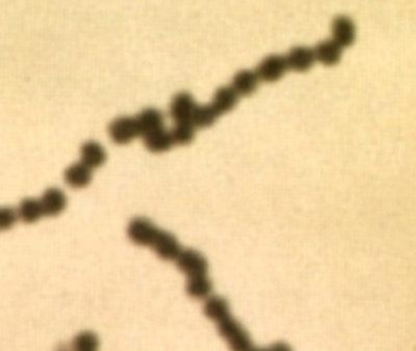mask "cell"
I'll return each instance as SVG.
<instances>
[{
  "mask_svg": "<svg viewBox=\"0 0 416 351\" xmlns=\"http://www.w3.org/2000/svg\"><path fill=\"white\" fill-rule=\"evenodd\" d=\"M196 128L192 121L176 122V126L171 131L175 144L187 145V144L192 143L196 137Z\"/></svg>",
  "mask_w": 416,
  "mask_h": 351,
  "instance_id": "44dd1931",
  "label": "cell"
},
{
  "mask_svg": "<svg viewBox=\"0 0 416 351\" xmlns=\"http://www.w3.org/2000/svg\"><path fill=\"white\" fill-rule=\"evenodd\" d=\"M285 56L289 70L298 73L309 71L316 63L314 48L306 47V46L291 48Z\"/></svg>",
  "mask_w": 416,
  "mask_h": 351,
  "instance_id": "52a82bcc",
  "label": "cell"
},
{
  "mask_svg": "<svg viewBox=\"0 0 416 351\" xmlns=\"http://www.w3.org/2000/svg\"><path fill=\"white\" fill-rule=\"evenodd\" d=\"M157 232L159 229L145 217H136L128 224V238L137 246H152Z\"/></svg>",
  "mask_w": 416,
  "mask_h": 351,
  "instance_id": "277c9868",
  "label": "cell"
},
{
  "mask_svg": "<svg viewBox=\"0 0 416 351\" xmlns=\"http://www.w3.org/2000/svg\"><path fill=\"white\" fill-rule=\"evenodd\" d=\"M109 135L115 144L125 145L131 143L132 140L140 136L136 117L121 116L115 119L109 126Z\"/></svg>",
  "mask_w": 416,
  "mask_h": 351,
  "instance_id": "7a4b0ae2",
  "label": "cell"
},
{
  "mask_svg": "<svg viewBox=\"0 0 416 351\" xmlns=\"http://www.w3.org/2000/svg\"><path fill=\"white\" fill-rule=\"evenodd\" d=\"M143 140H145V148L148 149L149 152H155V154L170 150L171 147L175 144L171 132L166 131L164 127L149 133L143 137Z\"/></svg>",
  "mask_w": 416,
  "mask_h": 351,
  "instance_id": "9a60e30c",
  "label": "cell"
},
{
  "mask_svg": "<svg viewBox=\"0 0 416 351\" xmlns=\"http://www.w3.org/2000/svg\"><path fill=\"white\" fill-rule=\"evenodd\" d=\"M219 116L220 114L217 112L212 103L207 104V105H197L193 117H192V122L197 128L210 127L212 125L215 123Z\"/></svg>",
  "mask_w": 416,
  "mask_h": 351,
  "instance_id": "ffe728a7",
  "label": "cell"
},
{
  "mask_svg": "<svg viewBox=\"0 0 416 351\" xmlns=\"http://www.w3.org/2000/svg\"><path fill=\"white\" fill-rule=\"evenodd\" d=\"M106 152L97 142H87L81 148V161L90 169H97L105 162Z\"/></svg>",
  "mask_w": 416,
  "mask_h": 351,
  "instance_id": "2e32d148",
  "label": "cell"
},
{
  "mask_svg": "<svg viewBox=\"0 0 416 351\" xmlns=\"http://www.w3.org/2000/svg\"><path fill=\"white\" fill-rule=\"evenodd\" d=\"M204 315L209 320L219 322L229 316V303L221 296H209L204 304Z\"/></svg>",
  "mask_w": 416,
  "mask_h": 351,
  "instance_id": "e0dca14e",
  "label": "cell"
},
{
  "mask_svg": "<svg viewBox=\"0 0 416 351\" xmlns=\"http://www.w3.org/2000/svg\"><path fill=\"white\" fill-rule=\"evenodd\" d=\"M19 212L11 208H3L0 210V229L1 231H8L16 222Z\"/></svg>",
  "mask_w": 416,
  "mask_h": 351,
  "instance_id": "cb8c5ba5",
  "label": "cell"
},
{
  "mask_svg": "<svg viewBox=\"0 0 416 351\" xmlns=\"http://www.w3.org/2000/svg\"><path fill=\"white\" fill-rule=\"evenodd\" d=\"M176 265L188 277L207 275L208 263L204 256L194 249L182 250L179 258L176 260Z\"/></svg>",
  "mask_w": 416,
  "mask_h": 351,
  "instance_id": "8992f818",
  "label": "cell"
},
{
  "mask_svg": "<svg viewBox=\"0 0 416 351\" xmlns=\"http://www.w3.org/2000/svg\"><path fill=\"white\" fill-rule=\"evenodd\" d=\"M186 290H187L188 295L193 298V299H205L212 293V281L209 280L207 275L189 277Z\"/></svg>",
  "mask_w": 416,
  "mask_h": 351,
  "instance_id": "d6986e66",
  "label": "cell"
},
{
  "mask_svg": "<svg viewBox=\"0 0 416 351\" xmlns=\"http://www.w3.org/2000/svg\"><path fill=\"white\" fill-rule=\"evenodd\" d=\"M217 330H219V335L222 337V338L226 339V340H229L231 338H234V335H237L239 332H242L244 328H243L239 322L237 320H234L231 315L227 316V318H222L221 321L217 322Z\"/></svg>",
  "mask_w": 416,
  "mask_h": 351,
  "instance_id": "603a6c76",
  "label": "cell"
},
{
  "mask_svg": "<svg viewBox=\"0 0 416 351\" xmlns=\"http://www.w3.org/2000/svg\"><path fill=\"white\" fill-rule=\"evenodd\" d=\"M259 82V76L255 70H241L234 75L231 85L239 97H249L256 92Z\"/></svg>",
  "mask_w": 416,
  "mask_h": 351,
  "instance_id": "30bf717a",
  "label": "cell"
},
{
  "mask_svg": "<svg viewBox=\"0 0 416 351\" xmlns=\"http://www.w3.org/2000/svg\"><path fill=\"white\" fill-rule=\"evenodd\" d=\"M152 248L155 254L165 261H176L180 254L182 253L181 244L176 237L162 229H159V232L157 233Z\"/></svg>",
  "mask_w": 416,
  "mask_h": 351,
  "instance_id": "5b68a950",
  "label": "cell"
},
{
  "mask_svg": "<svg viewBox=\"0 0 416 351\" xmlns=\"http://www.w3.org/2000/svg\"><path fill=\"white\" fill-rule=\"evenodd\" d=\"M315 58L316 63L323 65L326 68H333L336 65L340 64L342 59L343 48L333 39H323L318 42L314 47Z\"/></svg>",
  "mask_w": 416,
  "mask_h": 351,
  "instance_id": "ba28073f",
  "label": "cell"
},
{
  "mask_svg": "<svg viewBox=\"0 0 416 351\" xmlns=\"http://www.w3.org/2000/svg\"><path fill=\"white\" fill-rule=\"evenodd\" d=\"M64 179L71 188L75 189L85 188L92 181V169L85 165L82 161L76 162L65 169Z\"/></svg>",
  "mask_w": 416,
  "mask_h": 351,
  "instance_id": "8fae6325",
  "label": "cell"
},
{
  "mask_svg": "<svg viewBox=\"0 0 416 351\" xmlns=\"http://www.w3.org/2000/svg\"><path fill=\"white\" fill-rule=\"evenodd\" d=\"M197 104L191 94L181 92L176 94L170 105V116L176 122L192 121Z\"/></svg>",
  "mask_w": 416,
  "mask_h": 351,
  "instance_id": "9c48e42d",
  "label": "cell"
},
{
  "mask_svg": "<svg viewBox=\"0 0 416 351\" xmlns=\"http://www.w3.org/2000/svg\"><path fill=\"white\" fill-rule=\"evenodd\" d=\"M41 201H42L44 215H59L66 208V197H65L64 192L59 188H49L43 194Z\"/></svg>",
  "mask_w": 416,
  "mask_h": 351,
  "instance_id": "5bb4252c",
  "label": "cell"
},
{
  "mask_svg": "<svg viewBox=\"0 0 416 351\" xmlns=\"http://www.w3.org/2000/svg\"><path fill=\"white\" fill-rule=\"evenodd\" d=\"M332 39L343 49L352 47L357 39V26L348 15H337L331 22Z\"/></svg>",
  "mask_w": 416,
  "mask_h": 351,
  "instance_id": "3957f363",
  "label": "cell"
},
{
  "mask_svg": "<svg viewBox=\"0 0 416 351\" xmlns=\"http://www.w3.org/2000/svg\"><path fill=\"white\" fill-rule=\"evenodd\" d=\"M238 99H239V95L232 88V85H226V87H220L217 89L212 97V104L219 114H227L236 108Z\"/></svg>",
  "mask_w": 416,
  "mask_h": 351,
  "instance_id": "4fadbf2b",
  "label": "cell"
},
{
  "mask_svg": "<svg viewBox=\"0 0 416 351\" xmlns=\"http://www.w3.org/2000/svg\"><path fill=\"white\" fill-rule=\"evenodd\" d=\"M99 347V339L93 332H82L73 339V347L78 351H94Z\"/></svg>",
  "mask_w": 416,
  "mask_h": 351,
  "instance_id": "7402d4cb",
  "label": "cell"
},
{
  "mask_svg": "<svg viewBox=\"0 0 416 351\" xmlns=\"http://www.w3.org/2000/svg\"><path fill=\"white\" fill-rule=\"evenodd\" d=\"M19 217L25 224H34L44 215L42 201L34 198H26L19 206Z\"/></svg>",
  "mask_w": 416,
  "mask_h": 351,
  "instance_id": "ac0fdd59",
  "label": "cell"
},
{
  "mask_svg": "<svg viewBox=\"0 0 416 351\" xmlns=\"http://www.w3.org/2000/svg\"><path fill=\"white\" fill-rule=\"evenodd\" d=\"M288 70L286 56L280 54H272L264 58L255 68L260 80L265 83H275L280 80Z\"/></svg>",
  "mask_w": 416,
  "mask_h": 351,
  "instance_id": "6da1fadb",
  "label": "cell"
},
{
  "mask_svg": "<svg viewBox=\"0 0 416 351\" xmlns=\"http://www.w3.org/2000/svg\"><path fill=\"white\" fill-rule=\"evenodd\" d=\"M136 120L142 137L164 127V115L162 111L153 108H147L145 110L140 111Z\"/></svg>",
  "mask_w": 416,
  "mask_h": 351,
  "instance_id": "7c38bea8",
  "label": "cell"
}]
</instances>
